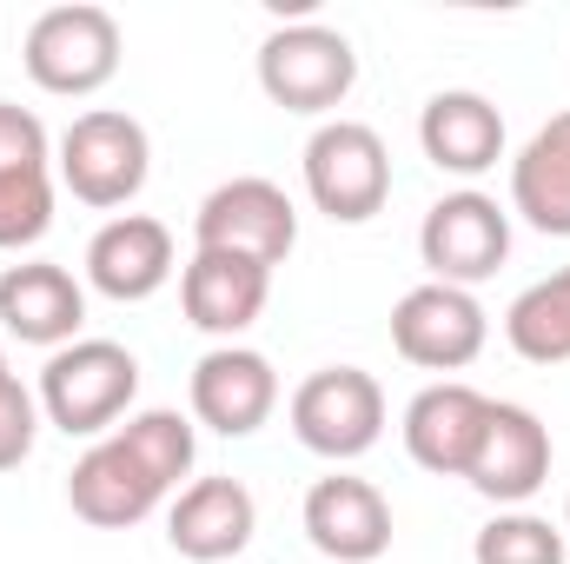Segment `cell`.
<instances>
[{"instance_id":"cell-22","label":"cell","mask_w":570,"mask_h":564,"mask_svg":"<svg viewBox=\"0 0 570 564\" xmlns=\"http://www.w3.org/2000/svg\"><path fill=\"white\" fill-rule=\"evenodd\" d=\"M120 438H127V451L140 458L166 492H179V478H193L199 431H193L186 412H173V406H146V412H134V419L120 425Z\"/></svg>"},{"instance_id":"cell-21","label":"cell","mask_w":570,"mask_h":564,"mask_svg":"<svg viewBox=\"0 0 570 564\" xmlns=\"http://www.w3.org/2000/svg\"><path fill=\"white\" fill-rule=\"evenodd\" d=\"M504 339L524 366H570V266L524 285L504 312Z\"/></svg>"},{"instance_id":"cell-4","label":"cell","mask_w":570,"mask_h":564,"mask_svg":"<svg viewBox=\"0 0 570 564\" xmlns=\"http://www.w3.org/2000/svg\"><path fill=\"white\" fill-rule=\"evenodd\" d=\"M120 54H127L120 20H114L107 7H94V0L47 7V13L27 27V47H20L27 80H33L40 94H53V100H87V94H100V87L120 74Z\"/></svg>"},{"instance_id":"cell-19","label":"cell","mask_w":570,"mask_h":564,"mask_svg":"<svg viewBox=\"0 0 570 564\" xmlns=\"http://www.w3.org/2000/svg\"><path fill=\"white\" fill-rule=\"evenodd\" d=\"M419 146H425V159L438 173L478 179V173H491L504 159V114L471 87H444L419 114Z\"/></svg>"},{"instance_id":"cell-2","label":"cell","mask_w":570,"mask_h":564,"mask_svg":"<svg viewBox=\"0 0 570 564\" xmlns=\"http://www.w3.org/2000/svg\"><path fill=\"white\" fill-rule=\"evenodd\" d=\"M352 87H358V54L338 27L292 20V27H273L259 40V94L285 114L325 120L352 100Z\"/></svg>"},{"instance_id":"cell-14","label":"cell","mask_w":570,"mask_h":564,"mask_svg":"<svg viewBox=\"0 0 570 564\" xmlns=\"http://www.w3.org/2000/svg\"><path fill=\"white\" fill-rule=\"evenodd\" d=\"M273 299V266L259 260H239V253H206L193 246L186 273H179V305H186V325H199L206 339L233 346L246 325H259Z\"/></svg>"},{"instance_id":"cell-20","label":"cell","mask_w":570,"mask_h":564,"mask_svg":"<svg viewBox=\"0 0 570 564\" xmlns=\"http://www.w3.org/2000/svg\"><path fill=\"white\" fill-rule=\"evenodd\" d=\"M511 213L544 233L570 240V114H551L511 159Z\"/></svg>"},{"instance_id":"cell-17","label":"cell","mask_w":570,"mask_h":564,"mask_svg":"<svg viewBox=\"0 0 570 564\" xmlns=\"http://www.w3.org/2000/svg\"><path fill=\"white\" fill-rule=\"evenodd\" d=\"M0 325L20 346L60 352L87 325V285L73 280L67 266H53V260H20V266L0 273Z\"/></svg>"},{"instance_id":"cell-11","label":"cell","mask_w":570,"mask_h":564,"mask_svg":"<svg viewBox=\"0 0 570 564\" xmlns=\"http://www.w3.org/2000/svg\"><path fill=\"white\" fill-rule=\"evenodd\" d=\"M312 552L332 564H372L392 552V505L372 478H352V471H332L305 492V512H298Z\"/></svg>"},{"instance_id":"cell-23","label":"cell","mask_w":570,"mask_h":564,"mask_svg":"<svg viewBox=\"0 0 570 564\" xmlns=\"http://www.w3.org/2000/svg\"><path fill=\"white\" fill-rule=\"evenodd\" d=\"M564 552H570L564 525H551L538 512H498L471 538V564H564Z\"/></svg>"},{"instance_id":"cell-15","label":"cell","mask_w":570,"mask_h":564,"mask_svg":"<svg viewBox=\"0 0 570 564\" xmlns=\"http://www.w3.org/2000/svg\"><path fill=\"white\" fill-rule=\"evenodd\" d=\"M259 532V505L239 478H193L173 492L166 545L193 564H233Z\"/></svg>"},{"instance_id":"cell-27","label":"cell","mask_w":570,"mask_h":564,"mask_svg":"<svg viewBox=\"0 0 570 564\" xmlns=\"http://www.w3.org/2000/svg\"><path fill=\"white\" fill-rule=\"evenodd\" d=\"M564 538H570V505H564Z\"/></svg>"},{"instance_id":"cell-28","label":"cell","mask_w":570,"mask_h":564,"mask_svg":"<svg viewBox=\"0 0 570 564\" xmlns=\"http://www.w3.org/2000/svg\"><path fill=\"white\" fill-rule=\"evenodd\" d=\"M0 372H7V352H0Z\"/></svg>"},{"instance_id":"cell-10","label":"cell","mask_w":570,"mask_h":564,"mask_svg":"<svg viewBox=\"0 0 570 564\" xmlns=\"http://www.w3.org/2000/svg\"><path fill=\"white\" fill-rule=\"evenodd\" d=\"M464 485L478 498H491L498 512H524L551 485V425L531 406L491 399V419H484V438H478V458H471Z\"/></svg>"},{"instance_id":"cell-25","label":"cell","mask_w":570,"mask_h":564,"mask_svg":"<svg viewBox=\"0 0 570 564\" xmlns=\"http://www.w3.org/2000/svg\"><path fill=\"white\" fill-rule=\"evenodd\" d=\"M20 173H53V140L40 114L0 100V179H20Z\"/></svg>"},{"instance_id":"cell-9","label":"cell","mask_w":570,"mask_h":564,"mask_svg":"<svg viewBox=\"0 0 570 564\" xmlns=\"http://www.w3.org/2000/svg\"><path fill=\"white\" fill-rule=\"evenodd\" d=\"M484 339H491V312L464 285L425 280L392 305V346L419 372H464L484 352Z\"/></svg>"},{"instance_id":"cell-8","label":"cell","mask_w":570,"mask_h":564,"mask_svg":"<svg viewBox=\"0 0 570 564\" xmlns=\"http://www.w3.org/2000/svg\"><path fill=\"white\" fill-rule=\"evenodd\" d=\"M419 260L438 285H484L511 260V206H498L478 186H458L444 200H431L425 226H419Z\"/></svg>"},{"instance_id":"cell-18","label":"cell","mask_w":570,"mask_h":564,"mask_svg":"<svg viewBox=\"0 0 570 564\" xmlns=\"http://www.w3.org/2000/svg\"><path fill=\"white\" fill-rule=\"evenodd\" d=\"M173 280V233L153 213H114L87 240V285L114 305H140Z\"/></svg>"},{"instance_id":"cell-12","label":"cell","mask_w":570,"mask_h":564,"mask_svg":"<svg viewBox=\"0 0 570 564\" xmlns=\"http://www.w3.org/2000/svg\"><path fill=\"white\" fill-rule=\"evenodd\" d=\"M279 412V372L253 346H213L193 366V425L219 438H253Z\"/></svg>"},{"instance_id":"cell-1","label":"cell","mask_w":570,"mask_h":564,"mask_svg":"<svg viewBox=\"0 0 570 564\" xmlns=\"http://www.w3.org/2000/svg\"><path fill=\"white\" fill-rule=\"evenodd\" d=\"M40 419L67 438H107L120 419H134L140 399V359L120 339H73L47 352L40 366Z\"/></svg>"},{"instance_id":"cell-13","label":"cell","mask_w":570,"mask_h":564,"mask_svg":"<svg viewBox=\"0 0 570 564\" xmlns=\"http://www.w3.org/2000/svg\"><path fill=\"white\" fill-rule=\"evenodd\" d=\"M159 498H166V485L127 451L120 431L94 438V445L80 451V465L67 471V505H73V518L94 525V532H127V525H140V518L159 512Z\"/></svg>"},{"instance_id":"cell-5","label":"cell","mask_w":570,"mask_h":564,"mask_svg":"<svg viewBox=\"0 0 570 564\" xmlns=\"http://www.w3.org/2000/svg\"><path fill=\"white\" fill-rule=\"evenodd\" d=\"M305 200L332 226H365L392 200V146L365 120H325L305 140Z\"/></svg>"},{"instance_id":"cell-16","label":"cell","mask_w":570,"mask_h":564,"mask_svg":"<svg viewBox=\"0 0 570 564\" xmlns=\"http://www.w3.org/2000/svg\"><path fill=\"white\" fill-rule=\"evenodd\" d=\"M484 419H491V399L464 379H438L425 386L412 406H405V451L412 465L431 471V478H464L471 458H478V438H484Z\"/></svg>"},{"instance_id":"cell-6","label":"cell","mask_w":570,"mask_h":564,"mask_svg":"<svg viewBox=\"0 0 570 564\" xmlns=\"http://www.w3.org/2000/svg\"><path fill=\"white\" fill-rule=\"evenodd\" d=\"M292 438L312 451V458H332V465H352L365 458L379 438H385V386L365 372V366H318L292 406Z\"/></svg>"},{"instance_id":"cell-26","label":"cell","mask_w":570,"mask_h":564,"mask_svg":"<svg viewBox=\"0 0 570 564\" xmlns=\"http://www.w3.org/2000/svg\"><path fill=\"white\" fill-rule=\"evenodd\" d=\"M40 399L13 379V372H0V471H20L27 458H33V438H40Z\"/></svg>"},{"instance_id":"cell-24","label":"cell","mask_w":570,"mask_h":564,"mask_svg":"<svg viewBox=\"0 0 570 564\" xmlns=\"http://www.w3.org/2000/svg\"><path fill=\"white\" fill-rule=\"evenodd\" d=\"M47 226H53V173L0 179V253H27V246H40Z\"/></svg>"},{"instance_id":"cell-7","label":"cell","mask_w":570,"mask_h":564,"mask_svg":"<svg viewBox=\"0 0 570 564\" xmlns=\"http://www.w3.org/2000/svg\"><path fill=\"white\" fill-rule=\"evenodd\" d=\"M193 246L206 253H239V260H259V266H285L292 246H298V206L279 179H259V173H239L226 186H213L193 213Z\"/></svg>"},{"instance_id":"cell-3","label":"cell","mask_w":570,"mask_h":564,"mask_svg":"<svg viewBox=\"0 0 570 564\" xmlns=\"http://www.w3.org/2000/svg\"><path fill=\"white\" fill-rule=\"evenodd\" d=\"M146 173H153V140H146V127L134 114H120V107H94V114H80L60 146H53V179L80 200V206H94V213H114V206H134L146 186Z\"/></svg>"}]
</instances>
